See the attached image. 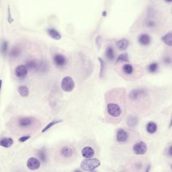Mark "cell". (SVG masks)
Wrapping results in <instances>:
<instances>
[{
	"label": "cell",
	"instance_id": "37",
	"mask_svg": "<svg viewBox=\"0 0 172 172\" xmlns=\"http://www.w3.org/2000/svg\"><path fill=\"white\" fill-rule=\"evenodd\" d=\"M172 126V119H171V120L170 124V126H169V127H171Z\"/></svg>",
	"mask_w": 172,
	"mask_h": 172
},
{
	"label": "cell",
	"instance_id": "31",
	"mask_svg": "<svg viewBox=\"0 0 172 172\" xmlns=\"http://www.w3.org/2000/svg\"><path fill=\"white\" fill-rule=\"evenodd\" d=\"M147 25L148 28H153L156 27V23L153 20H148L147 23Z\"/></svg>",
	"mask_w": 172,
	"mask_h": 172
},
{
	"label": "cell",
	"instance_id": "3",
	"mask_svg": "<svg viewBox=\"0 0 172 172\" xmlns=\"http://www.w3.org/2000/svg\"><path fill=\"white\" fill-rule=\"evenodd\" d=\"M38 122L32 117H20L12 122V127L19 132L29 133L38 126Z\"/></svg>",
	"mask_w": 172,
	"mask_h": 172
},
{
	"label": "cell",
	"instance_id": "11",
	"mask_svg": "<svg viewBox=\"0 0 172 172\" xmlns=\"http://www.w3.org/2000/svg\"><path fill=\"white\" fill-rule=\"evenodd\" d=\"M28 73V69L26 66L21 65L18 66L15 69V74L19 78H24Z\"/></svg>",
	"mask_w": 172,
	"mask_h": 172
},
{
	"label": "cell",
	"instance_id": "18",
	"mask_svg": "<svg viewBox=\"0 0 172 172\" xmlns=\"http://www.w3.org/2000/svg\"><path fill=\"white\" fill-rule=\"evenodd\" d=\"M47 32L48 34L54 40H59L61 38V35L60 33L54 29H49Z\"/></svg>",
	"mask_w": 172,
	"mask_h": 172
},
{
	"label": "cell",
	"instance_id": "40",
	"mask_svg": "<svg viewBox=\"0 0 172 172\" xmlns=\"http://www.w3.org/2000/svg\"></svg>",
	"mask_w": 172,
	"mask_h": 172
},
{
	"label": "cell",
	"instance_id": "30",
	"mask_svg": "<svg viewBox=\"0 0 172 172\" xmlns=\"http://www.w3.org/2000/svg\"><path fill=\"white\" fill-rule=\"evenodd\" d=\"M20 53V49H19L14 48L12 50L11 52V55L12 57H16L19 56Z\"/></svg>",
	"mask_w": 172,
	"mask_h": 172
},
{
	"label": "cell",
	"instance_id": "9",
	"mask_svg": "<svg viewBox=\"0 0 172 172\" xmlns=\"http://www.w3.org/2000/svg\"><path fill=\"white\" fill-rule=\"evenodd\" d=\"M130 135L128 131L125 130L124 129H119L117 131L116 135L117 140L119 143H125L127 142L128 140H129Z\"/></svg>",
	"mask_w": 172,
	"mask_h": 172
},
{
	"label": "cell",
	"instance_id": "2",
	"mask_svg": "<svg viewBox=\"0 0 172 172\" xmlns=\"http://www.w3.org/2000/svg\"><path fill=\"white\" fill-rule=\"evenodd\" d=\"M127 102L131 110L138 113H146L151 107L150 94L142 89H135L128 95Z\"/></svg>",
	"mask_w": 172,
	"mask_h": 172
},
{
	"label": "cell",
	"instance_id": "25",
	"mask_svg": "<svg viewBox=\"0 0 172 172\" xmlns=\"http://www.w3.org/2000/svg\"><path fill=\"white\" fill-rule=\"evenodd\" d=\"M129 60L127 54L124 53V54H122L119 55L117 59L116 62H129Z\"/></svg>",
	"mask_w": 172,
	"mask_h": 172
},
{
	"label": "cell",
	"instance_id": "39",
	"mask_svg": "<svg viewBox=\"0 0 172 172\" xmlns=\"http://www.w3.org/2000/svg\"><path fill=\"white\" fill-rule=\"evenodd\" d=\"M171 168H172V166H171Z\"/></svg>",
	"mask_w": 172,
	"mask_h": 172
},
{
	"label": "cell",
	"instance_id": "8",
	"mask_svg": "<svg viewBox=\"0 0 172 172\" xmlns=\"http://www.w3.org/2000/svg\"><path fill=\"white\" fill-rule=\"evenodd\" d=\"M133 150L136 155H144L146 153L147 150V144L142 141H139L134 144L133 147Z\"/></svg>",
	"mask_w": 172,
	"mask_h": 172
},
{
	"label": "cell",
	"instance_id": "22",
	"mask_svg": "<svg viewBox=\"0 0 172 172\" xmlns=\"http://www.w3.org/2000/svg\"><path fill=\"white\" fill-rule=\"evenodd\" d=\"M105 56L109 60H113L115 58L114 49L111 46H109L107 48L106 52H105Z\"/></svg>",
	"mask_w": 172,
	"mask_h": 172
},
{
	"label": "cell",
	"instance_id": "7",
	"mask_svg": "<svg viewBox=\"0 0 172 172\" xmlns=\"http://www.w3.org/2000/svg\"><path fill=\"white\" fill-rule=\"evenodd\" d=\"M75 87V83L71 77H65L61 82V88L65 92H71Z\"/></svg>",
	"mask_w": 172,
	"mask_h": 172
},
{
	"label": "cell",
	"instance_id": "36",
	"mask_svg": "<svg viewBox=\"0 0 172 172\" xmlns=\"http://www.w3.org/2000/svg\"><path fill=\"white\" fill-rule=\"evenodd\" d=\"M164 1L167 3H171V2H172V0H164Z\"/></svg>",
	"mask_w": 172,
	"mask_h": 172
},
{
	"label": "cell",
	"instance_id": "35",
	"mask_svg": "<svg viewBox=\"0 0 172 172\" xmlns=\"http://www.w3.org/2000/svg\"><path fill=\"white\" fill-rule=\"evenodd\" d=\"M168 153L170 156H172V145H171L168 149Z\"/></svg>",
	"mask_w": 172,
	"mask_h": 172
},
{
	"label": "cell",
	"instance_id": "24",
	"mask_svg": "<svg viewBox=\"0 0 172 172\" xmlns=\"http://www.w3.org/2000/svg\"><path fill=\"white\" fill-rule=\"evenodd\" d=\"M63 122V120H54V121H52L51 122H50L46 127L44 128L43 129V130L42 131V132H45L46 131L48 130V129H49L50 128L52 127V126H54L55 125L62 123Z\"/></svg>",
	"mask_w": 172,
	"mask_h": 172
},
{
	"label": "cell",
	"instance_id": "21",
	"mask_svg": "<svg viewBox=\"0 0 172 172\" xmlns=\"http://www.w3.org/2000/svg\"><path fill=\"white\" fill-rule=\"evenodd\" d=\"M157 125L153 122H150L147 124V132L150 134L155 133L157 131Z\"/></svg>",
	"mask_w": 172,
	"mask_h": 172
},
{
	"label": "cell",
	"instance_id": "27",
	"mask_svg": "<svg viewBox=\"0 0 172 172\" xmlns=\"http://www.w3.org/2000/svg\"><path fill=\"white\" fill-rule=\"evenodd\" d=\"M158 64L156 63H152V64H150V65L148 66L147 68H148V71L150 73H155L156 72V71L158 70Z\"/></svg>",
	"mask_w": 172,
	"mask_h": 172
},
{
	"label": "cell",
	"instance_id": "17",
	"mask_svg": "<svg viewBox=\"0 0 172 172\" xmlns=\"http://www.w3.org/2000/svg\"><path fill=\"white\" fill-rule=\"evenodd\" d=\"M19 95L22 97H26L28 96L29 91L27 86L21 85L18 87L17 89Z\"/></svg>",
	"mask_w": 172,
	"mask_h": 172
},
{
	"label": "cell",
	"instance_id": "14",
	"mask_svg": "<svg viewBox=\"0 0 172 172\" xmlns=\"http://www.w3.org/2000/svg\"><path fill=\"white\" fill-rule=\"evenodd\" d=\"M151 39L147 34H142L139 35L138 37L139 43L140 45L146 46L150 43Z\"/></svg>",
	"mask_w": 172,
	"mask_h": 172
},
{
	"label": "cell",
	"instance_id": "4",
	"mask_svg": "<svg viewBox=\"0 0 172 172\" xmlns=\"http://www.w3.org/2000/svg\"><path fill=\"white\" fill-rule=\"evenodd\" d=\"M119 73L125 79L135 80L142 76V70L139 66L124 64L120 68Z\"/></svg>",
	"mask_w": 172,
	"mask_h": 172
},
{
	"label": "cell",
	"instance_id": "19",
	"mask_svg": "<svg viewBox=\"0 0 172 172\" xmlns=\"http://www.w3.org/2000/svg\"><path fill=\"white\" fill-rule=\"evenodd\" d=\"M138 123V119L136 117L129 116L127 120V124L130 127H135Z\"/></svg>",
	"mask_w": 172,
	"mask_h": 172
},
{
	"label": "cell",
	"instance_id": "10",
	"mask_svg": "<svg viewBox=\"0 0 172 172\" xmlns=\"http://www.w3.org/2000/svg\"><path fill=\"white\" fill-rule=\"evenodd\" d=\"M40 166V163L37 158L31 157L29 158L27 162V167L30 170H36L39 169Z\"/></svg>",
	"mask_w": 172,
	"mask_h": 172
},
{
	"label": "cell",
	"instance_id": "33",
	"mask_svg": "<svg viewBox=\"0 0 172 172\" xmlns=\"http://www.w3.org/2000/svg\"><path fill=\"white\" fill-rule=\"evenodd\" d=\"M8 21L10 23H11L13 21V19L11 17V14L10 13V7H8Z\"/></svg>",
	"mask_w": 172,
	"mask_h": 172
},
{
	"label": "cell",
	"instance_id": "29",
	"mask_svg": "<svg viewBox=\"0 0 172 172\" xmlns=\"http://www.w3.org/2000/svg\"><path fill=\"white\" fill-rule=\"evenodd\" d=\"M8 43L6 41H4L2 42L1 44V51L2 53L4 54H6L7 52L8 51Z\"/></svg>",
	"mask_w": 172,
	"mask_h": 172
},
{
	"label": "cell",
	"instance_id": "12",
	"mask_svg": "<svg viewBox=\"0 0 172 172\" xmlns=\"http://www.w3.org/2000/svg\"><path fill=\"white\" fill-rule=\"evenodd\" d=\"M54 61L56 66L58 67H62L65 65L66 59L62 55L57 54L54 57Z\"/></svg>",
	"mask_w": 172,
	"mask_h": 172
},
{
	"label": "cell",
	"instance_id": "1",
	"mask_svg": "<svg viewBox=\"0 0 172 172\" xmlns=\"http://www.w3.org/2000/svg\"><path fill=\"white\" fill-rule=\"evenodd\" d=\"M107 116L110 122L117 123L122 121L126 113L127 99L124 88H115L106 95Z\"/></svg>",
	"mask_w": 172,
	"mask_h": 172
},
{
	"label": "cell",
	"instance_id": "16",
	"mask_svg": "<svg viewBox=\"0 0 172 172\" xmlns=\"http://www.w3.org/2000/svg\"><path fill=\"white\" fill-rule=\"evenodd\" d=\"M13 140L11 138L7 137V138H3L1 140L0 145L2 147L5 148H8L11 147L13 145Z\"/></svg>",
	"mask_w": 172,
	"mask_h": 172
},
{
	"label": "cell",
	"instance_id": "38",
	"mask_svg": "<svg viewBox=\"0 0 172 172\" xmlns=\"http://www.w3.org/2000/svg\"><path fill=\"white\" fill-rule=\"evenodd\" d=\"M103 14H104V15H104V16H105V15H106V14H107V13H106V12H104V13H103Z\"/></svg>",
	"mask_w": 172,
	"mask_h": 172
},
{
	"label": "cell",
	"instance_id": "20",
	"mask_svg": "<svg viewBox=\"0 0 172 172\" xmlns=\"http://www.w3.org/2000/svg\"><path fill=\"white\" fill-rule=\"evenodd\" d=\"M163 42L168 46H172V32H169L162 38Z\"/></svg>",
	"mask_w": 172,
	"mask_h": 172
},
{
	"label": "cell",
	"instance_id": "6",
	"mask_svg": "<svg viewBox=\"0 0 172 172\" xmlns=\"http://www.w3.org/2000/svg\"><path fill=\"white\" fill-rule=\"evenodd\" d=\"M58 155L61 159L63 160H69L72 159L75 155V150L73 147L69 145H65L60 148Z\"/></svg>",
	"mask_w": 172,
	"mask_h": 172
},
{
	"label": "cell",
	"instance_id": "23",
	"mask_svg": "<svg viewBox=\"0 0 172 172\" xmlns=\"http://www.w3.org/2000/svg\"><path fill=\"white\" fill-rule=\"evenodd\" d=\"M99 61L100 64V73H99V77L100 78H102L104 76V74L105 72V64L104 61L102 58H99Z\"/></svg>",
	"mask_w": 172,
	"mask_h": 172
},
{
	"label": "cell",
	"instance_id": "32",
	"mask_svg": "<svg viewBox=\"0 0 172 172\" xmlns=\"http://www.w3.org/2000/svg\"><path fill=\"white\" fill-rule=\"evenodd\" d=\"M30 138V135L23 136L19 138V141L21 142H24L26 141H27V140H28Z\"/></svg>",
	"mask_w": 172,
	"mask_h": 172
},
{
	"label": "cell",
	"instance_id": "34",
	"mask_svg": "<svg viewBox=\"0 0 172 172\" xmlns=\"http://www.w3.org/2000/svg\"><path fill=\"white\" fill-rule=\"evenodd\" d=\"M96 44L97 46H100V37H98L96 38Z\"/></svg>",
	"mask_w": 172,
	"mask_h": 172
},
{
	"label": "cell",
	"instance_id": "26",
	"mask_svg": "<svg viewBox=\"0 0 172 172\" xmlns=\"http://www.w3.org/2000/svg\"><path fill=\"white\" fill-rule=\"evenodd\" d=\"M37 156L40 159H41V161L43 162H45L46 161V153L44 150H40L37 152Z\"/></svg>",
	"mask_w": 172,
	"mask_h": 172
},
{
	"label": "cell",
	"instance_id": "15",
	"mask_svg": "<svg viewBox=\"0 0 172 172\" xmlns=\"http://www.w3.org/2000/svg\"><path fill=\"white\" fill-rule=\"evenodd\" d=\"M129 45V41L125 38H122L121 40H118L117 43V46L118 49L120 51H124L127 49Z\"/></svg>",
	"mask_w": 172,
	"mask_h": 172
},
{
	"label": "cell",
	"instance_id": "28",
	"mask_svg": "<svg viewBox=\"0 0 172 172\" xmlns=\"http://www.w3.org/2000/svg\"><path fill=\"white\" fill-rule=\"evenodd\" d=\"M26 67L27 69H34L37 68V63L34 61H29L26 64Z\"/></svg>",
	"mask_w": 172,
	"mask_h": 172
},
{
	"label": "cell",
	"instance_id": "5",
	"mask_svg": "<svg viewBox=\"0 0 172 172\" xmlns=\"http://www.w3.org/2000/svg\"><path fill=\"white\" fill-rule=\"evenodd\" d=\"M100 162L96 158L87 159L82 161L80 164V169L85 171H93L94 169L99 167Z\"/></svg>",
	"mask_w": 172,
	"mask_h": 172
},
{
	"label": "cell",
	"instance_id": "13",
	"mask_svg": "<svg viewBox=\"0 0 172 172\" xmlns=\"http://www.w3.org/2000/svg\"><path fill=\"white\" fill-rule=\"evenodd\" d=\"M82 156L86 159H89L93 157L94 155V150L90 147H85L82 151Z\"/></svg>",
	"mask_w": 172,
	"mask_h": 172
}]
</instances>
